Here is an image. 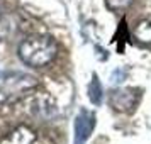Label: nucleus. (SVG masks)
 <instances>
[{
  "label": "nucleus",
  "mask_w": 151,
  "mask_h": 144,
  "mask_svg": "<svg viewBox=\"0 0 151 144\" xmlns=\"http://www.w3.org/2000/svg\"><path fill=\"white\" fill-rule=\"evenodd\" d=\"M134 36L139 42L143 44H151V19H144L136 26Z\"/></svg>",
  "instance_id": "7"
},
{
  "label": "nucleus",
  "mask_w": 151,
  "mask_h": 144,
  "mask_svg": "<svg viewBox=\"0 0 151 144\" xmlns=\"http://www.w3.org/2000/svg\"><path fill=\"white\" fill-rule=\"evenodd\" d=\"M126 76V71H122V68H117L114 73H112V83H121Z\"/></svg>",
  "instance_id": "9"
},
{
  "label": "nucleus",
  "mask_w": 151,
  "mask_h": 144,
  "mask_svg": "<svg viewBox=\"0 0 151 144\" xmlns=\"http://www.w3.org/2000/svg\"><path fill=\"white\" fill-rule=\"evenodd\" d=\"M17 53L24 64L32 68H42L56 58L58 46L49 36H31L19 44Z\"/></svg>",
  "instance_id": "1"
},
{
  "label": "nucleus",
  "mask_w": 151,
  "mask_h": 144,
  "mask_svg": "<svg viewBox=\"0 0 151 144\" xmlns=\"http://www.w3.org/2000/svg\"><path fill=\"white\" fill-rule=\"evenodd\" d=\"M97 117L93 112H90L87 109H82L78 112V115L75 119V139L73 144H87L90 139L92 132L95 129Z\"/></svg>",
  "instance_id": "3"
},
{
  "label": "nucleus",
  "mask_w": 151,
  "mask_h": 144,
  "mask_svg": "<svg viewBox=\"0 0 151 144\" xmlns=\"http://www.w3.org/2000/svg\"><path fill=\"white\" fill-rule=\"evenodd\" d=\"M34 143H36V134L27 125L15 127L14 130L5 134L0 141V144H34Z\"/></svg>",
  "instance_id": "5"
},
{
  "label": "nucleus",
  "mask_w": 151,
  "mask_h": 144,
  "mask_svg": "<svg viewBox=\"0 0 151 144\" xmlns=\"http://www.w3.org/2000/svg\"><path fill=\"white\" fill-rule=\"evenodd\" d=\"M134 0H105V4H107V7L110 10H114V12H119V10H126L127 7H131V4H132Z\"/></svg>",
  "instance_id": "8"
},
{
  "label": "nucleus",
  "mask_w": 151,
  "mask_h": 144,
  "mask_svg": "<svg viewBox=\"0 0 151 144\" xmlns=\"http://www.w3.org/2000/svg\"><path fill=\"white\" fill-rule=\"evenodd\" d=\"M37 87V80L32 75L22 71H9L0 76V97L15 98Z\"/></svg>",
  "instance_id": "2"
},
{
  "label": "nucleus",
  "mask_w": 151,
  "mask_h": 144,
  "mask_svg": "<svg viewBox=\"0 0 151 144\" xmlns=\"http://www.w3.org/2000/svg\"><path fill=\"white\" fill-rule=\"evenodd\" d=\"M109 102L117 112H131L137 103V92L134 88H117L110 93Z\"/></svg>",
  "instance_id": "4"
},
{
  "label": "nucleus",
  "mask_w": 151,
  "mask_h": 144,
  "mask_svg": "<svg viewBox=\"0 0 151 144\" xmlns=\"http://www.w3.org/2000/svg\"><path fill=\"white\" fill-rule=\"evenodd\" d=\"M88 98L93 105H100L104 98V90H102V83L99 80V76L93 73L92 75V82L88 83Z\"/></svg>",
  "instance_id": "6"
}]
</instances>
